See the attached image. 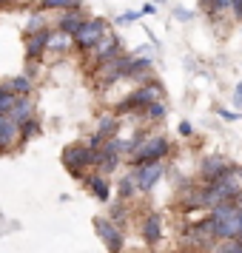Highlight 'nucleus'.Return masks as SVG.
<instances>
[{
	"mask_svg": "<svg viewBox=\"0 0 242 253\" xmlns=\"http://www.w3.org/2000/svg\"><path fill=\"white\" fill-rule=\"evenodd\" d=\"M60 160H63V168H66L74 179H80L83 182L86 168H97L100 151L92 148V145H80V142H74V145H66V148H63Z\"/></svg>",
	"mask_w": 242,
	"mask_h": 253,
	"instance_id": "nucleus-1",
	"label": "nucleus"
},
{
	"mask_svg": "<svg viewBox=\"0 0 242 253\" xmlns=\"http://www.w3.org/2000/svg\"><path fill=\"white\" fill-rule=\"evenodd\" d=\"M183 242H185V248L194 251V253L211 251V245L217 242V225L211 222V216L196 219V225H188V228H185Z\"/></svg>",
	"mask_w": 242,
	"mask_h": 253,
	"instance_id": "nucleus-2",
	"label": "nucleus"
},
{
	"mask_svg": "<svg viewBox=\"0 0 242 253\" xmlns=\"http://www.w3.org/2000/svg\"><path fill=\"white\" fill-rule=\"evenodd\" d=\"M168 151H171V145H168L165 137H145L137 148H134V154L128 157V162H131V168L148 165V162H162V157H165Z\"/></svg>",
	"mask_w": 242,
	"mask_h": 253,
	"instance_id": "nucleus-3",
	"label": "nucleus"
},
{
	"mask_svg": "<svg viewBox=\"0 0 242 253\" xmlns=\"http://www.w3.org/2000/svg\"><path fill=\"white\" fill-rule=\"evenodd\" d=\"M128 63H131V54H123V57L111 60V63H97V69L92 71L94 85L103 91V88H111L117 80H123L128 71Z\"/></svg>",
	"mask_w": 242,
	"mask_h": 253,
	"instance_id": "nucleus-4",
	"label": "nucleus"
},
{
	"mask_svg": "<svg viewBox=\"0 0 242 253\" xmlns=\"http://www.w3.org/2000/svg\"><path fill=\"white\" fill-rule=\"evenodd\" d=\"M92 225H94V230H97L100 242L105 245V251H108V253H123V248H126V236H123V230L117 228L111 219L94 216Z\"/></svg>",
	"mask_w": 242,
	"mask_h": 253,
	"instance_id": "nucleus-5",
	"label": "nucleus"
},
{
	"mask_svg": "<svg viewBox=\"0 0 242 253\" xmlns=\"http://www.w3.org/2000/svg\"><path fill=\"white\" fill-rule=\"evenodd\" d=\"M108 32V23H105V17H89L86 23L80 26V32L71 37L74 40V46L80 48V51H86V48H94L97 43H100V37Z\"/></svg>",
	"mask_w": 242,
	"mask_h": 253,
	"instance_id": "nucleus-6",
	"label": "nucleus"
},
{
	"mask_svg": "<svg viewBox=\"0 0 242 253\" xmlns=\"http://www.w3.org/2000/svg\"><path fill=\"white\" fill-rule=\"evenodd\" d=\"M128 100H131V108H134V111H145L148 105L162 103V100H165V88L154 80V83H148V85H140V88H134V91L128 94Z\"/></svg>",
	"mask_w": 242,
	"mask_h": 253,
	"instance_id": "nucleus-7",
	"label": "nucleus"
},
{
	"mask_svg": "<svg viewBox=\"0 0 242 253\" xmlns=\"http://www.w3.org/2000/svg\"><path fill=\"white\" fill-rule=\"evenodd\" d=\"M228 168H231V162L225 160V157L211 154V157H205L202 165H199V179H202L205 185H214V182H219V179L228 173Z\"/></svg>",
	"mask_w": 242,
	"mask_h": 253,
	"instance_id": "nucleus-8",
	"label": "nucleus"
},
{
	"mask_svg": "<svg viewBox=\"0 0 242 253\" xmlns=\"http://www.w3.org/2000/svg\"><path fill=\"white\" fill-rule=\"evenodd\" d=\"M131 171L137 173V188L140 191H143V194H151L154 185L162 179L165 165H162V162H148V165H140V168H131Z\"/></svg>",
	"mask_w": 242,
	"mask_h": 253,
	"instance_id": "nucleus-9",
	"label": "nucleus"
},
{
	"mask_svg": "<svg viewBox=\"0 0 242 253\" xmlns=\"http://www.w3.org/2000/svg\"><path fill=\"white\" fill-rule=\"evenodd\" d=\"M117 57H123V43L114 37V32H105L100 37V43L94 46V60L97 63H111Z\"/></svg>",
	"mask_w": 242,
	"mask_h": 253,
	"instance_id": "nucleus-10",
	"label": "nucleus"
},
{
	"mask_svg": "<svg viewBox=\"0 0 242 253\" xmlns=\"http://www.w3.org/2000/svg\"><path fill=\"white\" fill-rule=\"evenodd\" d=\"M117 131H120V120H117V114H103L100 117V126H97V134L92 137V148H103V142H108V139L117 137Z\"/></svg>",
	"mask_w": 242,
	"mask_h": 253,
	"instance_id": "nucleus-11",
	"label": "nucleus"
},
{
	"mask_svg": "<svg viewBox=\"0 0 242 253\" xmlns=\"http://www.w3.org/2000/svg\"><path fill=\"white\" fill-rule=\"evenodd\" d=\"M86 20H89V17H86V12H83V6H77V9H69V12L60 14V20H57V32H63V35L74 37L77 32H80V26L86 23Z\"/></svg>",
	"mask_w": 242,
	"mask_h": 253,
	"instance_id": "nucleus-12",
	"label": "nucleus"
},
{
	"mask_svg": "<svg viewBox=\"0 0 242 253\" xmlns=\"http://www.w3.org/2000/svg\"><path fill=\"white\" fill-rule=\"evenodd\" d=\"M48 37H51V29H40L35 35H26V57L29 60H40L48 48Z\"/></svg>",
	"mask_w": 242,
	"mask_h": 253,
	"instance_id": "nucleus-13",
	"label": "nucleus"
},
{
	"mask_svg": "<svg viewBox=\"0 0 242 253\" xmlns=\"http://www.w3.org/2000/svg\"><path fill=\"white\" fill-rule=\"evenodd\" d=\"M83 185L92 188L94 199H100V202H108L111 199V185H108V179H105L103 173H86L83 176Z\"/></svg>",
	"mask_w": 242,
	"mask_h": 253,
	"instance_id": "nucleus-14",
	"label": "nucleus"
},
{
	"mask_svg": "<svg viewBox=\"0 0 242 253\" xmlns=\"http://www.w3.org/2000/svg\"><path fill=\"white\" fill-rule=\"evenodd\" d=\"M143 239L145 245H157L162 239V216L160 213H148L143 222Z\"/></svg>",
	"mask_w": 242,
	"mask_h": 253,
	"instance_id": "nucleus-15",
	"label": "nucleus"
},
{
	"mask_svg": "<svg viewBox=\"0 0 242 253\" xmlns=\"http://www.w3.org/2000/svg\"><path fill=\"white\" fill-rule=\"evenodd\" d=\"M211 222L214 225H225V222H234V219L240 216V208L234 205V202H219V205L211 208Z\"/></svg>",
	"mask_w": 242,
	"mask_h": 253,
	"instance_id": "nucleus-16",
	"label": "nucleus"
},
{
	"mask_svg": "<svg viewBox=\"0 0 242 253\" xmlns=\"http://www.w3.org/2000/svg\"><path fill=\"white\" fill-rule=\"evenodd\" d=\"M20 139V126L12 123L9 117H6V123L0 126V154H6V151H12V145Z\"/></svg>",
	"mask_w": 242,
	"mask_h": 253,
	"instance_id": "nucleus-17",
	"label": "nucleus"
},
{
	"mask_svg": "<svg viewBox=\"0 0 242 253\" xmlns=\"http://www.w3.org/2000/svg\"><path fill=\"white\" fill-rule=\"evenodd\" d=\"M32 111H35V103L29 100V97H17V103H14V108L9 111V120L12 123H17V126H23L26 120H32Z\"/></svg>",
	"mask_w": 242,
	"mask_h": 253,
	"instance_id": "nucleus-18",
	"label": "nucleus"
},
{
	"mask_svg": "<svg viewBox=\"0 0 242 253\" xmlns=\"http://www.w3.org/2000/svg\"><path fill=\"white\" fill-rule=\"evenodd\" d=\"M3 88H6L9 94H14V97H29V91H32V80L23 77V74H17V77H9V80L3 83Z\"/></svg>",
	"mask_w": 242,
	"mask_h": 253,
	"instance_id": "nucleus-19",
	"label": "nucleus"
},
{
	"mask_svg": "<svg viewBox=\"0 0 242 253\" xmlns=\"http://www.w3.org/2000/svg\"><path fill=\"white\" fill-rule=\"evenodd\" d=\"M117 165H120V154H111V151H103V148H100V160H97V173L108 176L111 171H117Z\"/></svg>",
	"mask_w": 242,
	"mask_h": 253,
	"instance_id": "nucleus-20",
	"label": "nucleus"
},
{
	"mask_svg": "<svg viewBox=\"0 0 242 253\" xmlns=\"http://www.w3.org/2000/svg\"><path fill=\"white\" fill-rule=\"evenodd\" d=\"M137 191H140V188H137V173H134V171L120 179V199H123V202H126V199H131Z\"/></svg>",
	"mask_w": 242,
	"mask_h": 253,
	"instance_id": "nucleus-21",
	"label": "nucleus"
},
{
	"mask_svg": "<svg viewBox=\"0 0 242 253\" xmlns=\"http://www.w3.org/2000/svg\"><path fill=\"white\" fill-rule=\"evenodd\" d=\"M208 253H242V242L240 239H217Z\"/></svg>",
	"mask_w": 242,
	"mask_h": 253,
	"instance_id": "nucleus-22",
	"label": "nucleus"
},
{
	"mask_svg": "<svg viewBox=\"0 0 242 253\" xmlns=\"http://www.w3.org/2000/svg\"><path fill=\"white\" fill-rule=\"evenodd\" d=\"M69 43H71V37H69V35H63V32H51V37H48V48H46V51L63 54V51L69 48Z\"/></svg>",
	"mask_w": 242,
	"mask_h": 253,
	"instance_id": "nucleus-23",
	"label": "nucleus"
},
{
	"mask_svg": "<svg viewBox=\"0 0 242 253\" xmlns=\"http://www.w3.org/2000/svg\"><path fill=\"white\" fill-rule=\"evenodd\" d=\"M77 6H80L77 0H43L37 9H40V12H54V9H66V12H69V9H77Z\"/></svg>",
	"mask_w": 242,
	"mask_h": 253,
	"instance_id": "nucleus-24",
	"label": "nucleus"
},
{
	"mask_svg": "<svg viewBox=\"0 0 242 253\" xmlns=\"http://www.w3.org/2000/svg\"><path fill=\"white\" fill-rule=\"evenodd\" d=\"M35 134H40V123L32 117V120H26L23 126H20V139H17V142H20V145H26V142L35 137Z\"/></svg>",
	"mask_w": 242,
	"mask_h": 253,
	"instance_id": "nucleus-25",
	"label": "nucleus"
},
{
	"mask_svg": "<svg viewBox=\"0 0 242 253\" xmlns=\"http://www.w3.org/2000/svg\"><path fill=\"white\" fill-rule=\"evenodd\" d=\"M143 114L148 117V120H162L165 117V103H154V105H148Z\"/></svg>",
	"mask_w": 242,
	"mask_h": 253,
	"instance_id": "nucleus-26",
	"label": "nucleus"
},
{
	"mask_svg": "<svg viewBox=\"0 0 242 253\" xmlns=\"http://www.w3.org/2000/svg\"><path fill=\"white\" fill-rule=\"evenodd\" d=\"M222 9H231V0H211V12H222Z\"/></svg>",
	"mask_w": 242,
	"mask_h": 253,
	"instance_id": "nucleus-27",
	"label": "nucleus"
},
{
	"mask_svg": "<svg viewBox=\"0 0 242 253\" xmlns=\"http://www.w3.org/2000/svg\"><path fill=\"white\" fill-rule=\"evenodd\" d=\"M117 20L120 23H134V20H140V12H126V14H120Z\"/></svg>",
	"mask_w": 242,
	"mask_h": 253,
	"instance_id": "nucleus-28",
	"label": "nucleus"
},
{
	"mask_svg": "<svg viewBox=\"0 0 242 253\" xmlns=\"http://www.w3.org/2000/svg\"><path fill=\"white\" fill-rule=\"evenodd\" d=\"M219 117L222 120H240V114L237 111H228V108H219Z\"/></svg>",
	"mask_w": 242,
	"mask_h": 253,
	"instance_id": "nucleus-29",
	"label": "nucleus"
},
{
	"mask_svg": "<svg viewBox=\"0 0 242 253\" xmlns=\"http://www.w3.org/2000/svg\"><path fill=\"white\" fill-rule=\"evenodd\" d=\"M35 74H37V66H35V60H29V66H26V74H23V77H29V80H32Z\"/></svg>",
	"mask_w": 242,
	"mask_h": 253,
	"instance_id": "nucleus-30",
	"label": "nucleus"
},
{
	"mask_svg": "<svg viewBox=\"0 0 242 253\" xmlns=\"http://www.w3.org/2000/svg\"><path fill=\"white\" fill-rule=\"evenodd\" d=\"M180 134H183V137H191V134H194L191 123H180Z\"/></svg>",
	"mask_w": 242,
	"mask_h": 253,
	"instance_id": "nucleus-31",
	"label": "nucleus"
},
{
	"mask_svg": "<svg viewBox=\"0 0 242 253\" xmlns=\"http://www.w3.org/2000/svg\"><path fill=\"white\" fill-rule=\"evenodd\" d=\"M231 9H234V14L242 20V0H231Z\"/></svg>",
	"mask_w": 242,
	"mask_h": 253,
	"instance_id": "nucleus-32",
	"label": "nucleus"
},
{
	"mask_svg": "<svg viewBox=\"0 0 242 253\" xmlns=\"http://www.w3.org/2000/svg\"><path fill=\"white\" fill-rule=\"evenodd\" d=\"M234 103L242 105V83H237V88H234Z\"/></svg>",
	"mask_w": 242,
	"mask_h": 253,
	"instance_id": "nucleus-33",
	"label": "nucleus"
},
{
	"mask_svg": "<svg viewBox=\"0 0 242 253\" xmlns=\"http://www.w3.org/2000/svg\"><path fill=\"white\" fill-rule=\"evenodd\" d=\"M154 12H157V6H154V3H145V6L140 9V17H143V14H154Z\"/></svg>",
	"mask_w": 242,
	"mask_h": 253,
	"instance_id": "nucleus-34",
	"label": "nucleus"
},
{
	"mask_svg": "<svg viewBox=\"0 0 242 253\" xmlns=\"http://www.w3.org/2000/svg\"><path fill=\"white\" fill-rule=\"evenodd\" d=\"M174 14H177L180 20H191V12H185V9H174Z\"/></svg>",
	"mask_w": 242,
	"mask_h": 253,
	"instance_id": "nucleus-35",
	"label": "nucleus"
},
{
	"mask_svg": "<svg viewBox=\"0 0 242 253\" xmlns=\"http://www.w3.org/2000/svg\"><path fill=\"white\" fill-rule=\"evenodd\" d=\"M234 205H237V208H240V211H242V194L237 196V199H234Z\"/></svg>",
	"mask_w": 242,
	"mask_h": 253,
	"instance_id": "nucleus-36",
	"label": "nucleus"
},
{
	"mask_svg": "<svg viewBox=\"0 0 242 253\" xmlns=\"http://www.w3.org/2000/svg\"><path fill=\"white\" fill-rule=\"evenodd\" d=\"M237 222H240V233H242V211H240V216H237Z\"/></svg>",
	"mask_w": 242,
	"mask_h": 253,
	"instance_id": "nucleus-37",
	"label": "nucleus"
},
{
	"mask_svg": "<svg viewBox=\"0 0 242 253\" xmlns=\"http://www.w3.org/2000/svg\"><path fill=\"white\" fill-rule=\"evenodd\" d=\"M6 3H12V0H0V6H6Z\"/></svg>",
	"mask_w": 242,
	"mask_h": 253,
	"instance_id": "nucleus-38",
	"label": "nucleus"
},
{
	"mask_svg": "<svg viewBox=\"0 0 242 253\" xmlns=\"http://www.w3.org/2000/svg\"><path fill=\"white\" fill-rule=\"evenodd\" d=\"M237 239H240V242H242V233H240V236H237Z\"/></svg>",
	"mask_w": 242,
	"mask_h": 253,
	"instance_id": "nucleus-39",
	"label": "nucleus"
},
{
	"mask_svg": "<svg viewBox=\"0 0 242 253\" xmlns=\"http://www.w3.org/2000/svg\"><path fill=\"white\" fill-rule=\"evenodd\" d=\"M0 94H3V85H0Z\"/></svg>",
	"mask_w": 242,
	"mask_h": 253,
	"instance_id": "nucleus-40",
	"label": "nucleus"
}]
</instances>
